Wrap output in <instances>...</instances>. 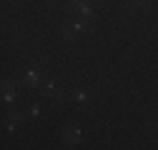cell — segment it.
I'll list each match as a JSON object with an SVG mask.
<instances>
[{"instance_id":"6da1fadb","label":"cell","mask_w":158,"mask_h":150,"mask_svg":"<svg viewBox=\"0 0 158 150\" xmlns=\"http://www.w3.org/2000/svg\"><path fill=\"white\" fill-rule=\"evenodd\" d=\"M35 80H38V73L30 70V73H28V83H35Z\"/></svg>"}]
</instances>
